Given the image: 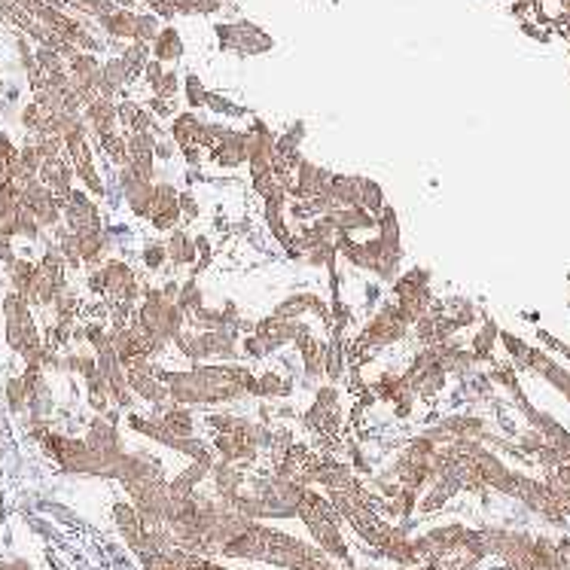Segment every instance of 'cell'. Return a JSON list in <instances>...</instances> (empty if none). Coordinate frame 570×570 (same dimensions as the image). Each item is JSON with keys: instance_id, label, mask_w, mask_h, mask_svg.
<instances>
[{"instance_id": "cell-13", "label": "cell", "mask_w": 570, "mask_h": 570, "mask_svg": "<svg viewBox=\"0 0 570 570\" xmlns=\"http://www.w3.org/2000/svg\"><path fill=\"white\" fill-rule=\"evenodd\" d=\"M177 305H180L183 315H186V311H198L201 308V290L196 287V281H189L186 287L180 290V302H177Z\"/></svg>"}, {"instance_id": "cell-15", "label": "cell", "mask_w": 570, "mask_h": 570, "mask_svg": "<svg viewBox=\"0 0 570 570\" xmlns=\"http://www.w3.org/2000/svg\"><path fill=\"white\" fill-rule=\"evenodd\" d=\"M168 260V251L156 241V244H146V251H144V262H146V269H162V262Z\"/></svg>"}, {"instance_id": "cell-2", "label": "cell", "mask_w": 570, "mask_h": 570, "mask_svg": "<svg viewBox=\"0 0 570 570\" xmlns=\"http://www.w3.org/2000/svg\"><path fill=\"white\" fill-rule=\"evenodd\" d=\"M150 220H153V229H159V232H168V229H174V223L180 220V196L168 186V183L156 186Z\"/></svg>"}, {"instance_id": "cell-10", "label": "cell", "mask_w": 570, "mask_h": 570, "mask_svg": "<svg viewBox=\"0 0 570 570\" xmlns=\"http://www.w3.org/2000/svg\"><path fill=\"white\" fill-rule=\"evenodd\" d=\"M101 146H104V153L113 159L116 165H128V150H125V137H116L113 132L110 134H101Z\"/></svg>"}, {"instance_id": "cell-18", "label": "cell", "mask_w": 570, "mask_h": 570, "mask_svg": "<svg viewBox=\"0 0 570 570\" xmlns=\"http://www.w3.org/2000/svg\"><path fill=\"white\" fill-rule=\"evenodd\" d=\"M150 107H153V110H156V113H159V116H168V113H171L168 101H162V98H153V101H150Z\"/></svg>"}, {"instance_id": "cell-3", "label": "cell", "mask_w": 570, "mask_h": 570, "mask_svg": "<svg viewBox=\"0 0 570 570\" xmlns=\"http://www.w3.org/2000/svg\"><path fill=\"white\" fill-rule=\"evenodd\" d=\"M210 162L223 165V168H235V165L247 162V134L226 132V137L217 146H210Z\"/></svg>"}, {"instance_id": "cell-6", "label": "cell", "mask_w": 570, "mask_h": 570, "mask_svg": "<svg viewBox=\"0 0 570 570\" xmlns=\"http://www.w3.org/2000/svg\"><path fill=\"white\" fill-rule=\"evenodd\" d=\"M183 55V40L174 27H165L162 34H156V61H177Z\"/></svg>"}, {"instance_id": "cell-7", "label": "cell", "mask_w": 570, "mask_h": 570, "mask_svg": "<svg viewBox=\"0 0 570 570\" xmlns=\"http://www.w3.org/2000/svg\"><path fill=\"white\" fill-rule=\"evenodd\" d=\"M165 251H168V260H174L177 265H189L196 260V241L186 232H174L168 244H165Z\"/></svg>"}, {"instance_id": "cell-16", "label": "cell", "mask_w": 570, "mask_h": 570, "mask_svg": "<svg viewBox=\"0 0 570 570\" xmlns=\"http://www.w3.org/2000/svg\"><path fill=\"white\" fill-rule=\"evenodd\" d=\"M186 95H189V107H205L208 104V91L201 89V82L196 77H186Z\"/></svg>"}, {"instance_id": "cell-14", "label": "cell", "mask_w": 570, "mask_h": 570, "mask_svg": "<svg viewBox=\"0 0 570 570\" xmlns=\"http://www.w3.org/2000/svg\"><path fill=\"white\" fill-rule=\"evenodd\" d=\"M177 73H162L159 80L153 82V91H156V98H162V101H168L171 95H177Z\"/></svg>"}, {"instance_id": "cell-11", "label": "cell", "mask_w": 570, "mask_h": 570, "mask_svg": "<svg viewBox=\"0 0 570 570\" xmlns=\"http://www.w3.org/2000/svg\"><path fill=\"white\" fill-rule=\"evenodd\" d=\"M384 205V196H381V186L372 180H360V208L363 210H381Z\"/></svg>"}, {"instance_id": "cell-17", "label": "cell", "mask_w": 570, "mask_h": 570, "mask_svg": "<svg viewBox=\"0 0 570 570\" xmlns=\"http://www.w3.org/2000/svg\"><path fill=\"white\" fill-rule=\"evenodd\" d=\"M180 214H186V220H196V217H198V205H196V198L186 196V192L180 196Z\"/></svg>"}, {"instance_id": "cell-12", "label": "cell", "mask_w": 570, "mask_h": 570, "mask_svg": "<svg viewBox=\"0 0 570 570\" xmlns=\"http://www.w3.org/2000/svg\"><path fill=\"white\" fill-rule=\"evenodd\" d=\"M6 400H9V409L13 412H22L27 406V388H25V379H13L6 384Z\"/></svg>"}, {"instance_id": "cell-4", "label": "cell", "mask_w": 570, "mask_h": 570, "mask_svg": "<svg viewBox=\"0 0 570 570\" xmlns=\"http://www.w3.org/2000/svg\"><path fill=\"white\" fill-rule=\"evenodd\" d=\"M113 122H116V107L110 104L107 98H95L89 104V125L95 128V134H110L113 132Z\"/></svg>"}, {"instance_id": "cell-9", "label": "cell", "mask_w": 570, "mask_h": 570, "mask_svg": "<svg viewBox=\"0 0 570 570\" xmlns=\"http://www.w3.org/2000/svg\"><path fill=\"white\" fill-rule=\"evenodd\" d=\"M290 391V384L281 379V375H262V379H256V397H284V393Z\"/></svg>"}, {"instance_id": "cell-5", "label": "cell", "mask_w": 570, "mask_h": 570, "mask_svg": "<svg viewBox=\"0 0 570 570\" xmlns=\"http://www.w3.org/2000/svg\"><path fill=\"white\" fill-rule=\"evenodd\" d=\"M201 125L196 113H183L177 116V122H174V141L180 144V150H186V146H201Z\"/></svg>"}, {"instance_id": "cell-1", "label": "cell", "mask_w": 570, "mask_h": 570, "mask_svg": "<svg viewBox=\"0 0 570 570\" xmlns=\"http://www.w3.org/2000/svg\"><path fill=\"white\" fill-rule=\"evenodd\" d=\"M64 210V220H68L73 235H98L101 232V217L98 208L89 201V196H82L80 189H70V196L58 205Z\"/></svg>"}, {"instance_id": "cell-8", "label": "cell", "mask_w": 570, "mask_h": 570, "mask_svg": "<svg viewBox=\"0 0 570 570\" xmlns=\"http://www.w3.org/2000/svg\"><path fill=\"white\" fill-rule=\"evenodd\" d=\"M122 64H125L128 80H134L137 73L144 70V64H146V43H132L128 46L125 55H122Z\"/></svg>"}]
</instances>
